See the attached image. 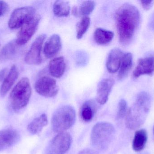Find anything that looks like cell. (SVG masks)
Listing matches in <instances>:
<instances>
[{
  "instance_id": "6da1fadb",
  "label": "cell",
  "mask_w": 154,
  "mask_h": 154,
  "mask_svg": "<svg viewBox=\"0 0 154 154\" xmlns=\"http://www.w3.org/2000/svg\"><path fill=\"white\" fill-rule=\"evenodd\" d=\"M116 18L119 41L122 44H128L139 27V11L131 4H124L117 10Z\"/></svg>"
},
{
  "instance_id": "7a4b0ae2",
  "label": "cell",
  "mask_w": 154,
  "mask_h": 154,
  "mask_svg": "<svg viewBox=\"0 0 154 154\" xmlns=\"http://www.w3.org/2000/svg\"><path fill=\"white\" fill-rule=\"evenodd\" d=\"M151 104V97L148 93L143 91L138 94L125 116V125L128 129L135 130L144 124L150 112Z\"/></svg>"
},
{
  "instance_id": "3957f363",
  "label": "cell",
  "mask_w": 154,
  "mask_h": 154,
  "mask_svg": "<svg viewBox=\"0 0 154 154\" xmlns=\"http://www.w3.org/2000/svg\"><path fill=\"white\" fill-rule=\"evenodd\" d=\"M115 129L112 124L108 122L97 123L92 128L91 142L97 150H106L115 136Z\"/></svg>"
},
{
  "instance_id": "277c9868",
  "label": "cell",
  "mask_w": 154,
  "mask_h": 154,
  "mask_svg": "<svg viewBox=\"0 0 154 154\" xmlns=\"http://www.w3.org/2000/svg\"><path fill=\"white\" fill-rule=\"evenodd\" d=\"M76 121L75 110L70 105L59 108L51 118V128L55 133L65 132L73 126Z\"/></svg>"
},
{
  "instance_id": "5b68a950",
  "label": "cell",
  "mask_w": 154,
  "mask_h": 154,
  "mask_svg": "<svg viewBox=\"0 0 154 154\" xmlns=\"http://www.w3.org/2000/svg\"><path fill=\"white\" fill-rule=\"evenodd\" d=\"M31 94V87L29 79L23 78L10 94L9 102L11 108L14 111L24 108L29 103Z\"/></svg>"
},
{
  "instance_id": "8992f818",
  "label": "cell",
  "mask_w": 154,
  "mask_h": 154,
  "mask_svg": "<svg viewBox=\"0 0 154 154\" xmlns=\"http://www.w3.org/2000/svg\"><path fill=\"white\" fill-rule=\"evenodd\" d=\"M72 143L71 135L66 132L59 133L50 142L46 150V154H65Z\"/></svg>"
},
{
  "instance_id": "52a82bcc",
  "label": "cell",
  "mask_w": 154,
  "mask_h": 154,
  "mask_svg": "<svg viewBox=\"0 0 154 154\" xmlns=\"http://www.w3.org/2000/svg\"><path fill=\"white\" fill-rule=\"evenodd\" d=\"M37 13L34 8L22 7L14 10L10 16L8 26L11 29L21 28L23 25L34 18Z\"/></svg>"
},
{
  "instance_id": "ba28073f",
  "label": "cell",
  "mask_w": 154,
  "mask_h": 154,
  "mask_svg": "<svg viewBox=\"0 0 154 154\" xmlns=\"http://www.w3.org/2000/svg\"><path fill=\"white\" fill-rule=\"evenodd\" d=\"M35 90L42 96L51 98L57 96L59 88L54 79L47 76L42 77L35 82Z\"/></svg>"
},
{
  "instance_id": "9c48e42d",
  "label": "cell",
  "mask_w": 154,
  "mask_h": 154,
  "mask_svg": "<svg viewBox=\"0 0 154 154\" xmlns=\"http://www.w3.org/2000/svg\"><path fill=\"white\" fill-rule=\"evenodd\" d=\"M40 20V16L37 14L34 18L21 27L17 34V39L15 40L18 45L19 46L24 45L30 39L35 33Z\"/></svg>"
},
{
  "instance_id": "30bf717a",
  "label": "cell",
  "mask_w": 154,
  "mask_h": 154,
  "mask_svg": "<svg viewBox=\"0 0 154 154\" xmlns=\"http://www.w3.org/2000/svg\"><path fill=\"white\" fill-rule=\"evenodd\" d=\"M46 38L44 34L38 36L25 56V62L29 65H39L42 62L41 50Z\"/></svg>"
},
{
  "instance_id": "8fae6325",
  "label": "cell",
  "mask_w": 154,
  "mask_h": 154,
  "mask_svg": "<svg viewBox=\"0 0 154 154\" xmlns=\"http://www.w3.org/2000/svg\"><path fill=\"white\" fill-rule=\"evenodd\" d=\"M114 83V80L109 78L102 80L99 82L96 96V100L98 104L103 105L107 102Z\"/></svg>"
},
{
  "instance_id": "7c38bea8",
  "label": "cell",
  "mask_w": 154,
  "mask_h": 154,
  "mask_svg": "<svg viewBox=\"0 0 154 154\" xmlns=\"http://www.w3.org/2000/svg\"><path fill=\"white\" fill-rule=\"evenodd\" d=\"M154 71V57H149L140 59L133 72L135 78L144 75L152 76Z\"/></svg>"
},
{
  "instance_id": "4fadbf2b",
  "label": "cell",
  "mask_w": 154,
  "mask_h": 154,
  "mask_svg": "<svg viewBox=\"0 0 154 154\" xmlns=\"http://www.w3.org/2000/svg\"><path fill=\"white\" fill-rule=\"evenodd\" d=\"M20 138V134L15 129H6L0 131V152L15 144Z\"/></svg>"
},
{
  "instance_id": "5bb4252c",
  "label": "cell",
  "mask_w": 154,
  "mask_h": 154,
  "mask_svg": "<svg viewBox=\"0 0 154 154\" xmlns=\"http://www.w3.org/2000/svg\"><path fill=\"white\" fill-rule=\"evenodd\" d=\"M62 48V42L59 35L54 34L51 36L45 42L43 52L48 58H53L57 55Z\"/></svg>"
},
{
  "instance_id": "9a60e30c",
  "label": "cell",
  "mask_w": 154,
  "mask_h": 154,
  "mask_svg": "<svg viewBox=\"0 0 154 154\" xmlns=\"http://www.w3.org/2000/svg\"><path fill=\"white\" fill-rule=\"evenodd\" d=\"M124 54L118 48L111 50L108 57L106 68L109 72L116 73L119 70Z\"/></svg>"
},
{
  "instance_id": "2e32d148",
  "label": "cell",
  "mask_w": 154,
  "mask_h": 154,
  "mask_svg": "<svg viewBox=\"0 0 154 154\" xmlns=\"http://www.w3.org/2000/svg\"><path fill=\"white\" fill-rule=\"evenodd\" d=\"M19 46L15 40L5 44L0 51V61L5 62L14 58L20 51Z\"/></svg>"
},
{
  "instance_id": "e0dca14e",
  "label": "cell",
  "mask_w": 154,
  "mask_h": 154,
  "mask_svg": "<svg viewBox=\"0 0 154 154\" xmlns=\"http://www.w3.org/2000/svg\"><path fill=\"white\" fill-rule=\"evenodd\" d=\"M19 76L18 68L15 65L12 66L7 76L4 80L0 88V95L4 97L15 83Z\"/></svg>"
},
{
  "instance_id": "ac0fdd59",
  "label": "cell",
  "mask_w": 154,
  "mask_h": 154,
  "mask_svg": "<svg viewBox=\"0 0 154 154\" xmlns=\"http://www.w3.org/2000/svg\"><path fill=\"white\" fill-rule=\"evenodd\" d=\"M97 111V105L93 100L85 101L80 109V116L82 120L85 122H91L94 118Z\"/></svg>"
},
{
  "instance_id": "d6986e66",
  "label": "cell",
  "mask_w": 154,
  "mask_h": 154,
  "mask_svg": "<svg viewBox=\"0 0 154 154\" xmlns=\"http://www.w3.org/2000/svg\"><path fill=\"white\" fill-rule=\"evenodd\" d=\"M66 64L63 57H57L51 60L49 64V71L54 77L59 78L62 77L66 70Z\"/></svg>"
},
{
  "instance_id": "ffe728a7",
  "label": "cell",
  "mask_w": 154,
  "mask_h": 154,
  "mask_svg": "<svg viewBox=\"0 0 154 154\" xmlns=\"http://www.w3.org/2000/svg\"><path fill=\"white\" fill-rule=\"evenodd\" d=\"M48 119L47 115L42 114L33 119L28 126V130L32 134H38L48 125Z\"/></svg>"
},
{
  "instance_id": "44dd1931",
  "label": "cell",
  "mask_w": 154,
  "mask_h": 154,
  "mask_svg": "<svg viewBox=\"0 0 154 154\" xmlns=\"http://www.w3.org/2000/svg\"><path fill=\"white\" fill-rule=\"evenodd\" d=\"M148 135L145 129H140L135 132L133 142V148L136 152L142 151L145 147Z\"/></svg>"
},
{
  "instance_id": "7402d4cb",
  "label": "cell",
  "mask_w": 154,
  "mask_h": 154,
  "mask_svg": "<svg viewBox=\"0 0 154 154\" xmlns=\"http://www.w3.org/2000/svg\"><path fill=\"white\" fill-rule=\"evenodd\" d=\"M114 36L113 32L102 28H97L94 33V40L99 45H105L109 43L113 39Z\"/></svg>"
},
{
  "instance_id": "603a6c76",
  "label": "cell",
  "mask_w": 154,
  "mask_h": 154,
  "mask_svg": "<svg viewBox=\"0 0 154 154\" xmlns=\"http://www.w3.org/2000/svg\"><path fill=\"white\" fill-rule=\"evenodd\" d=\"M133 65V55L130 52L124 54L119 69L118 78L119 80L125 79L128 75Z\"/></svg>"
},
{
  "instance_id": "cb8c5ba5",
  "label": "cell",
  "mask_w": 154,
  "mask_h": 154,
  "mask_svg": "<svg viewBox=\"0 0 154 154\" xmlns=\"http://www.w3.org/2000/svg\"><path fill=\"white\" fill-rule=\"evenodd\" d=\"M53 9L55 15L59 17H66L70 13V5L67 1H56L53 5Z\"/></svg>"
},
{
  "instance_id": "d4e9b609",
  "label": "cell",
  "mask_w": 154,
  "mask_h": 154,
  "mask_svg": "<svg viewBox=\"0 0 154 154\" xmlns=\"http://www.w3.org/2000/svg\"><path fill=\"white\" fill-rule=\"evenodd\" d=\"M91 24L90 18L88 16L83 17L77 23L76 26L77 38L81 39L89 28Z\"/></svg>"
},
{
  "instance_id": "484cf974",
  "label": "cell",
  "mask_w": 154,
  "mask_h": 154,
  "mask_svg": "<svg viewBox=\"0 0 154 154\" xmlns=\"http://www.w3.org/2000/svg\"><path fill=\"white\" fill-rule=\"evenodd\" d=\"M95 3L94 1H86L83 2L80 6L79 14L83 17L89 15L95 8Z\"/></svg>"
},
{
  "instance_id": "4316f807",
  "label": "cell",
  "mask_w": 154,
  "mask_h": 154,
  "mask_svg": "<svg viewBox=\"0 0 154 154\" xmlns=\"http://www.w3.org/2000/svg\"><path fill=\"white\" fill-rule=\"evenodd\" d=\"M128 108L127 103L124 99L119 101L118 105V109L117 113V118L119 119H122L126 115Z\"/></svg>"
},
{
  "instance_id": "83f0119b",
  "label": "cell",
  "mask_w": 154,
  "mask_h": 154,
  "mask_svg": "<svg viewBox=\"0 0 154 154\" xmlns=\"http://www.w3.org/2000/svg\"><path fill=\"white\" fill-rule=\"evenodd\" d=\"M9 9V5L5 2L0 1V17L2 16Z\"/></svg>"
},
{
  "instance_id": "f1b7e54d",
  "label": "cell",
  "mask_w": 154,
  "mask_h": 154,
  "mask_svg": "<svg viewBox=\"0 0 154 154\" xmlns=\"http://www.w3.org/2000/svg\"><path fill=\"white\" fill-rule=\"evenodd\" d=\"M140 2L143 8L145 10H150L154 4V1H143Z\"/></svg>"
},
{
  "instance_id": "f546056e",
  "label": "cell",
  "mask_w": 154,
  "mask_h": 154,
  "mask_svg": "<svg viewBox=\"0 0 154 154\" xmlns=\"http://www.w3.org/2000/svg\"><path fill=\"white\" fill-rule=\"evenodd\" d=\"M78 154H99L97 152L91 149H85L82 150Z\"/></svg>"
},
{
  "instance_id": "4dcf8cb0",
  "label": "cell",
  "mask_w": 154,
  "mask_h": 154,
  "mask_svg": "<svg viewBox=\"0 0 154 154\" xmlns=\"http://www.w3.org/2000/svg\"><path fill=\"white\" fill-rule=\"evenodd\" d=\"M149 26L152 30L154 31V12L152 14L149 20Z\"/></svg>"
},
{
  "instance_id": "1f68e13d",
  "label": "cell",
  "mask_w": 154,
  "mask_h": 154,
  "mask_svg": "<svg viewBox=\"0 0 154 154\" xmlns=\"http://www.w3.org/2000/svg\"><path fill=\"white\" fill-rule=\"evenodd\" d=\"M7 71V69L6 68L0 71V81H2L5 77V74Z\"/></svg>"
},
{
  "instance_id": "d6a6232c",
  "label": "cell",
  "mask_w": 154,
  "mask_h": 154,
  "mask_svg": "<svg viewBox=\"0 0 154 154\" xmlns=\"http://www.w3.org/2000/svg\"><path fill=\"white\" fill-rule=\"evenodd\" d=\"M72 12L73 14L75 15H78L79 14V11H78V8L75 6L73 7V10H72Z\"/></svg>"
},
{
  "instance_id": "836d02e7",
  "label": "cell",
  "mask_w": 154,
  "mask_h": 154,
  "mask_svg": "<svg viewBox=\"0 0 154 154\" xmlns=\"http://www.w3.org/2000/svg\"><path fill=\"white\" fill-rule=\"evenodd\" d=\"M153 132H154V126L153 127Z\"/></svg>"
},
{
  "instance_id": "e575fe53",
  "label": "cell",
  "mask_w": 154,
  "mask_h": 154,
  "mask_svg": "<svg viewBox=\"0 0 154 154\" xmlns=\"http://www.w3.org/2000/svg\"><path fill=\"white\" fill-rule=\"evenodd\" d=\"M0 46H1V44H0Z\"/></svg>"
}]
</instances>
